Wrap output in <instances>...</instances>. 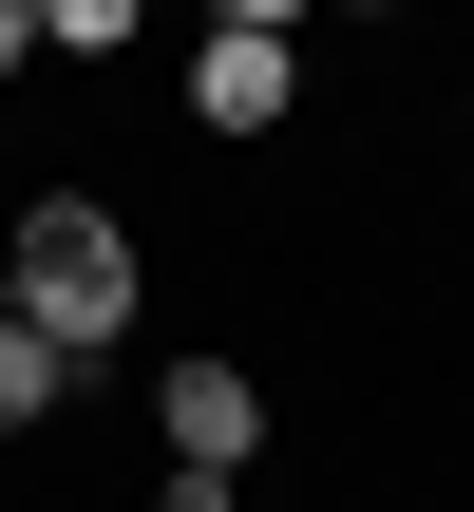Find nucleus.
I'll return each mask as SVG.
<instances>
[{
  "label": "nucleus",
  "mask_w": 474,
  "mask_h": 512,
  "mask_svg": "<svg viewBox=\"0 0 474 512\" xmlns=\"http://www.w3.org/2000/svg\"><path fill=\"white\" fill-rule=\"evenodd\" d=\"M0 304H19L76 380H114V342H133L152 266H133V228H114L95 190H38V209H0Z\"/></svg>",
  "instance_id": "1"
},
{
  "label": "nucleus",
  "mask_w": 474,
  "mask_h": 512,
  "mask_svg": "<svg viewBox=\"0 0 474 512\" xmlns=\"http://www.w3.org/2000/svg\"><path fill=\"white\" fill-rule=\"evenodd\" d=\"M152 456L247 475V456H266V380H247V361H209V342H190V361H152Z\"/></svg>",
  "instance_id": "2"
},
{
  "label": "nucleus",
  "mask_w": 474,
  "mask_h": 512,
  "mask_svg": "<svg viewBox=\"0 0 474 512\" xmlns=\"http://www.w3.org/2000/svg\"><path fill=\"white\" fill-rule=\"evenodd\" d=\"M190 114H209V133H285V114H304V38H228V19H209V38H190Z\"/></svg>",
  "instance_id": "3"
},
{
  "label": "nucleus",
  "mask_w": 474,
  "mask_h": 512,
  "mask_svg": "<svg viewBox=\"0 0 474 512\" xmlns=\"http://www.w3.org/2000/svg\"><path fill=\"white\" fill-rule=\"evenodd\" d=\"M57 399H76V361H57V342H38V323H19V304H0V437H38V418H57Z\"/></svg>",
  "instance_id": "4"
},
{
  "label": "nucleus",
  "mask_w": 474,
  "mask_h": 512,
  "mask_svg": "<svg viewBox=\"0 0 474 512\" xmlns=\"http://www.w3.org/2000/svg\"><path fill=\"white\" fill-rule=\"evenodd\" d=\"M38 38H57V57H133V38H152V0H38Z\"/></svg>",
  "instance_id": "5"
},
{
  "label": "nucleus",
  "mask_w": 474,
  "mask_h": 512,
  "mask_svg": "<svg viewBox=\"0 0 474 512\" xmlns=\"http://www.w3.org/2000/svg\"><path fill=\"white\" fill-rule=\"evenodd\" d=\"M247 475H190V456H152V512H228Z\"/></svg>",
  "instance_id": "6"
},
{
  "label": "nucleus",
  "mask_w": 474,
  "mask_h": 512,
  "mask_svg": "<svg viewBox=\"0 0 474 512\" xmlns=\"http://www.w3.org/2000/svg\"><path fill=\"white\" fill-rule=\"evenodd\" d=\"M209 19H228V38H304L323 0H209Z\"/></svg>",
  "instance_id": "7"
},
{
  "label": "nucleus",
  "mask_w": 474,
  "mask_h": 512,
  "mask_svg": "<svg viewBox=\"0 0 474 512\" xmlns=\"http://www.w3.org/2000/svg\"><path fill=\"white\" fill-rule=\"evenodd\" d=\"M19 57H38V19H19V0H0V76H19Z\"/></svg>",
  "instance_id": "8"
},
{
  "label": "nucleus",
  "mask_w": 474,
  "mask_h": 512,
  "mask_svg": "<svg viewBox=\"0 0 474 512\" xmlns=\"http://www.w3.org/2000/svg\"><path fill=\"white\" fill-rule=\"evenodd\" d=\"M342 19H399V0H342Z\"/></svg>",
  "instance_id": "9"
},
{
  "label": "nucleus",
  "mask_w": 474,
  "mask_h": 512,
  "mask_svg": "<svg viewBox=\"0 0 474 512\" xmlns=\"http://www.w3.org/2000/svg\"><path fill=\"white\" fill-rule=\"evenodd\" d=\"M19 19H38V0H19Z\"/></svg>",
  "instance_id": "10"
}]
</instances>
